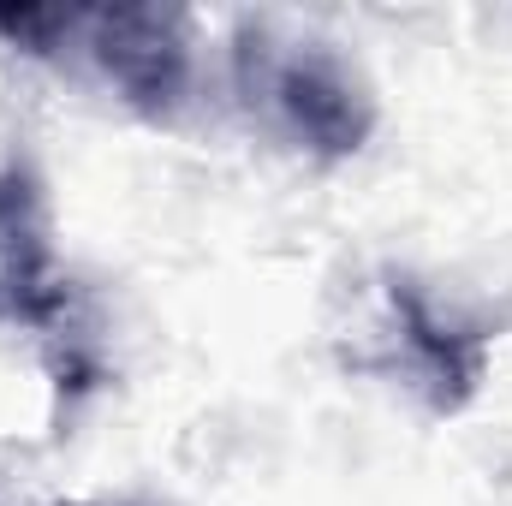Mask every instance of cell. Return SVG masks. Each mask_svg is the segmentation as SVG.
Segmentation results:
<instances>
[{
  "instance_id": "4",
  "label": "cell",
  "mask_w": 512,
  "mask_h": 506,
  "mask_svg": "<svg viewBox=\"0 0 512 506\" xmlns=\"http://www.w3.org/2000/svg\"><path fill=\"white\" fill-rule=\"evenodd\" d=\"M387 310H393L399 364H405L411 387L423 393V405L435 417H453L459 405H471V393L483 387V370H489V340L477 328L435 316L411 280H387Z\"/></svg>"
},
{
  "instance_id": "5",
  "label": "cell",
  "mask_w": 512,
  "mask_h": 506,
  "mask_svg": "<svg viewBox=\"0 0 512 506\" xmlns=\"http://www.w3.org/2000/svg\"><path fill=\"white\" fill-rule=\"evenodd\" d=\"M84 30V6H0V36L24 54H54Z\"/></svg>"
},
{
  "instance_id": "1",
  "label": "cell",
  "mask_w": 512,
  "mask_h": 506,
  "mask_svg": "<svg viewBox=\"0 0 512 506\" xmlns=\"http://www.w3.org/2000/svg\"><path fill=\"white\" fill-rule=\"evenodd\" d=\"M239 90L245 102L268 114L292 149L316 161H346L370 143L376 131V96L364 72L316 36H286L274 42L262 24L239 30Z\"/></svg>"
},
{
  "instance_id": "2",
  "label": "cell",
  "mask_w": 512,
  "mask_h": 506,
  "mask_svg": "<svg viewBox=\"0 0 512 506\" xmlns=\"http://www.w3.org/2000/svg\"><path fill=\"white\" fill-rule=\"evenodd\" d=\"M84 48L96 72L143 120H167L191 84V18L179 6H84Z\"/></svg>"
},
{
  "instance_id": "6",
  "label": "cell",
  "mask_w": 512,
  "mask_h": 506,
  "mask_svg": "<svg viewBox=\"0 0 512 506\" xmlns=\"http://www.w3.org/2000/svg\"><path fill=\"white\" fill-rule=\"evenodd\" d=\"M66 506H114V501H66Z\"/></svg>"
},
{
  "instance_id": "3",
  "label": "cell",
  "mask_w": 512,
  "mask_h": 506,
  "mask_svg": "<svg viewBox=\"0 0 512 506\" xmlns=\"http://www.w3.org/2000/svg\"><path fill=\"white\" fill-rule=\"evenodd\" d=\"M66 316V280L54 262V221L42 173L12 155L0 161V322L54 328Z\"/></svg>"
}]
</instances>
